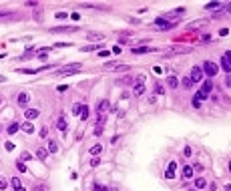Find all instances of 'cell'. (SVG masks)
<instances>
[{
    "instance_id": "cell-1",
    "label": "cell",
    "mask_w": 231,
    "mask_h": 191,
    "mask_svg": "<svg viewBox=\"0 0 231 191\" xmlns=\"http://www.w3.org/2000/svg\"><path fill=\"white\" fill-rule=\"evenodd\" d=\"M81 68H82L81 62H74V65H69V67L58 68V75H60V77H70V75H77Z\"/></svg>"
},
{
    "instance_id": "cell-2",
    "label": "cell",
    "mask_w": 231,
    "mask_h": 191,
    "mask_svg": "<svg viewBox=\"0 0 231 191\" xmlns=\"http://www.w3.org/2000/svg\"><path fill=\"white\" fill-rule=\"evenodd\" d=\"M201 73H205L207 77H215V75H217V67H215V62L205 60V62H203V68H201Z\"/></svg>"
},
{
    "instance_id": "cell-3",
    "label": "cell",
    "mask_w": 231,
    "mask_h": 191,
    "mask_svg": "<svg viewBox=\"0 0 231 191\" xmlns=\"http://www.w3.org/2000/svg\"><path fill=\"white\" fill-rule=\"evenodd\" d=\"M189 79H191V83H199V80H203V73H201V68H199V67H193V68H191Z\"/></svg>"
},
{
    "instance_id": "cell-4",
    "label": "cell",
    "mask_w": 231,
    "mask_h": 191,
    "mask_svg": "<svg viewBox=\"0 0 231 191\" xmlns=\"http://www.w3.org/2000/svg\"><path fill=\"white\" fill-rule=\"evenodd\" d=\"M229 58H231V52H229V50H227V52H225V55L221 56V67H223V70H225V73H227V75H229V70H231Z\"/></svg>"
},
{
    "instance_id": "cell-5",
    "label": "cell",
    "mask_w": 231,
    "mask_h": 191,
    "mask_svg": "<svg viewBox=\"0 0 231 191\" xmlns=\"http://www.w3.org/2000/svg\"><path fill=\"white\" fill-rule=\"evenodd\" d=\"M109 109H111V103L107 101V99H103V101L99 103V107H97V113H99V115H107Z\"/></svg>"
},
{
    "instance_id": "cell-6",
    "label": "cell",
    "mask_w": 231,
    "mask_h": 191,
    "mask_svg": "<svg viewBox=\"0 0 231 191\" xmlns=\"http://www.w3.org/2000/svg\"><path fill=\"white\" fill-rule=\"evenodd\" d=\"M155 24H157L159 28H163V30H169V28H173L175 26V22H169V20H165V18H157Z\"/></svg>"
},
{
    "instance_id": "cell-7",
    "label": "cell",
    "mask_w": 231,
    "mask_h": 191,
    "mask_svg": "<svg viewBox=\"0 0 231 191\" xmlns=\"http://www.w3.org/2000/svg\"><path fill=\"white\" fill-rule=\"evenodd\" d=\"M38 115H40V111H38V109H26V111H24L26 121H30V123H32V119H36Z\"/></svg>"
},
{
    "instance_id": "cell-8",
    "label": "cell",
    "mask_w": 231,
    "mask_h": 191,
    "mask_svg": "<svg viewBox=\"0 0 231 191\" xmlns=\"http://www.w3.org/2000/svg\"><path fill=\"white\" fill-rule=\"evenodd\" d=\"M133 95H135V97H143V95H145V85H143V83H137V85H135V90H133Z\"/></svg>"
},
{
    "instance_id": "cell-9",
    "label": "cell",
    "mask_w": 231,
    "mask_h": 191,
    "mask_svg": "<svg viewBox=\"0 0 231 191\" xmlns=\"http://www.w3.org/2000/svg\"><path fill=\"white\" fill-rule=\"evenodd\" d=\"M72 30H77V28H72V26H56V28H50V32H72Z\"/></svg>"
},
{
    "instance_id": "cell-10",
    "label": "cell",
    "mask_w": 231,
    "mask_h": 191,
    "mask_svg": "<svg viewBox=\"0 0 231 191\" xmlns=\"http://www.w3.org/2000/svg\"><path fill=\"white\" fill-rule=\"evenodd\" d=\"M10 185H12V187H14V191H26V189H24V187H22V185H20V179H18V177H12Z\"/></svg>"
},
{
    "instance_id": "cell-11",
    "label": "cell",
    "mask_w": 231,
    "mask_h": 191,
    "mask_svg": "<svg viewBox=\"0 0 231 191\" xmlns=\"http://www.w3.org/2000/svg\"><path fill=\"white\" fill-rule=\"evenodd\" d=\"M20 127H22V131H24V133H28V135H32V133H34V125L30 123V121H26V123L20 125Z\"/></svg>"
},
{
    "instance_id": "cell-12",
    "label": "cell",
    "mask_w": 231,
    "mask_h": 191,
    "mask_svg": "<svg viewBox=\"0 0 231 191\" xmlns=\"http://www.w3.org/2000/svg\"><path fill=\"white\" fill-rule=\"evenodd\" d=\"M67 127H69V125H67V119H64V117H60V119L56 121V129L64 133V131H67Z\"/></svg>"
},
{
    "instance_id": "cell-13",
    "label": "cell",
    "mask_w": 231,
    "mask_h": 191,
    "mask_svg": "<svg viewBox=\"0 0 231 191\" xmlns=\"http://www.w3.org/2000/svg\"><path fill=\"white\" fill-rule=\"evenodd\" d=\"M167 85H169L171 89H177V85H179L177 77H175V75H169V77H167Z\"/></svg>"
},
{
    "instance_id": "cell-14",
    "label": "cell",
    "mask_w": 231,
    "mask_h": 191,
    "mask_svg": "<svg viewBox=\"0 0 231 191\" xmlns=\"http://www.w3.org/2000/svg\"><path fill=\"white\" fill-rule=\"evenodd\" d=\"M183 177L185 179H191V177H193V167H191V165H185L183 167Z\"/></svg>"
},
{
    "instance_id": "cell-15",
    "label": "cell",
    "mask_w": 231,
    "mask_h": 191,
    "mask_svg": "<svg viewBox=\"0 0 231 191\" xmlns=\"http://www.w3.org/2000/svg\"><path fill=\"white\" fill-rule=\"evenodd\" d=\"M36 157L40 159V161H46V159H48V151H46V149H42V147H40V149H38V151H36Z\"/></svg>"
},
{
    "instance_id": "cell-16",
    "label": "cell",
    "mask_w": 231,
    "mask_h": 191,
    "mask_svg": "<svg viewBox=\"0 0 231 191\" xmlns=\"http://www.w3.org/2000/svg\"><path fill=\"white\" fill-rule=\"evenodd\" d=\"M149 50H155V48H149V46H135V48H133V55H141V52H149Z\"/></svg>"
},
{
    "instance_id": "cell-17",
    "label": "cell",
    "mask_w": 231,
    "mask_h": 191,
    "mask_svg": "<svg viewBox=\"0 0 231 191\" xmlns=\"http://www.w3.org/2000/svg\"><path fill=\"white\" fill-rule=\"evenodd\" d=\"M211 89H213V83L207 79L205 83H203V90H201V93H203V95H209V93H211Z\"/></svg>"
},
{
    "instance_id": "cell-18",
    "label": "cell",
    "mask_w": 231,
    "mask_h": 191,
    "mask_svg": "<svg viewBox=\"0 0 231 191\" xmlns=\"http://www.w3.org/2000/svg\"><path fill=\"white\" fill-rule=\"evenodd\" d=\"M26 103H28V95H26V93H20V95H18V105H20V107H26Z\"/></svg>"
},
{
    "instance_id": "cell-19",
    "label": "cell",
    "mask_w": 231,
    "mask_h": 191,
    "mask_svg": "<svg viewBox=\"0 0 231 191\" xmlns=\"http://www.w3.org/2000/svg\"><path fill=\"white\" fill-rule=\"evenodd\" d=\"M101 151H103V147H101V145H92V147H91V155H92V157L101 155Z\"/></svg>"
},
{
    "instance_id": "cell-20",
    "label": "cell",
    "mask_w": 231,
    "mask_h": 191,
    "mask_svg": "<svg viewBox=\"0 0 231 191\" xmlns=\"http://www.w3.org/2000/svg\"><path fill=\"white\" fill-rule=\"evenodd\" d=\"M205 185H207V181L203 179V177H197V179H195V187H197V189H203Z\"/></svg>"
},
{
    "instance_id": "cell-21",
    "label": "cell",
    "mask_w": 231,
    "mask_h": 191,
    "mask_svg": "<svg viewBox=\"0 0 231 191\" xmlns=\"http://www.w3.org/2000/svg\"><path fill=\"white\" fill-rule=\"evenodd\" d=\"M81 119H82V121H87V119H89V107H87V105H82V107H81Z\"/></svg>"
},
{
    "instance_id": "cell-22",
    "label": "cell",
    "mask_w": 231,
    "mask_h": 191,
    "mask_svg": "<svg viewBox=\"0 0 231 191\" xmlns=\"http://www.w3.org/2000/svg\"><path fill=\"white\" fill-rule=\"evenodd\" d=\"M56 151H58L56 141H50V143H48V153H56Z\"/></svg>"
},
{
    "instance_id": "cell-23",
    "label": "cell",
    "mask_w": 231,
    "mask_h": 191,
    "mask_svg": "<svg viewBox=\"0 0 231 191\" xmlns=\"http://www.w3.org/2000/svg\"><path fill=\"white\" fill-rule=\"evenodd\" d=\"M18 129H20V125H18V123H16V121H14V123H12L10 127H8V133H10V135H14V133H16Z\"/></svg>"
},
{
    "instance_id": "cell-24",
    "label": "cell",
    "mask_w": 231,
    "mask_h": 191,
    "mask_svg": "<svg viewBox=\"0 0 231 191\" xmlns=\"http://www.w3.org/2000/svg\"><path fill=\"white\" fill-rule=\"evenodd\" d=\"M163 93H165V87L157 83V85H155V95H163Z\"/></svg>"
},
{
    "instance_id": "cell-25",
    "label": "cell",
    "mask_w": 231,
    "mask_h": 191,
    "mask_svg": "<svg viewBox=\"0 0 231 191\" xmlns=\"http://www.w3.org/2000/svg\"><path fill=\"white\" fill-rule=\"evenodd\" d=\"M203 99H207V95H203V93H201V90H199V93H197V95H195V99H193V101L201 103V101H203Z\"/></svg>"
},
{
    "instance_id": "cell-26",
    "label": "cell",
    "mask_w": 231,
    "mask_h": 191,
    "mask_svg": "<svg viewBox=\"0 0 231 191\" xmlns=\"http://www.w3.org/2000/svg\"><path fill=\"white\" fill-rule=\"evenodd\" d=\"M183 87H185V89H191V87H193V83H191V79H189V77H187V79H183Z\"/></svg>"
},
{
    "instance_id": "cell-27",
    "label": "cell",
    "mask_w": 231,
    "mask_h": 191,
    "mask_svg": "<svg viewBox=\"0 0 231 191\" xmlns=\"http://www.w3.org/2000/svg\"><path fill=\"white\" fill-rule=\"evenodd\" d=\"M205 8H207V10H215V8H219V2H211V4H207Z\"/></svg>"
},
{
    "instance_id": "cell-28",
    "label": "cell",
    "mask_w": 231,
    "mask_h": 191,
    "mask_svg": "<svg viewBox=\"0 0 231 191\" xmlns=\"http://www.w3.org/2000/svg\"><path fill=\"white\" fill-rule=\"evenodd\" d=\"M81 107H82V105H74V107H72V113H74L77 117L81 115Z\"/></svg>"
},
{
    "instance_id": "cell-29",
    "label": "cell",
    "mask_w": 231,
    "mask_h": 191,
    "mask_svg": "<svg viewBox=\"0 0 231 191\" xmlns=\"http://www.w3.org/2000/svg\"><path fill=\"white\" fill-rule=\"evenodd\" d=\"M203 24H205V20H199V22H193L189 28H199V26H203Z\"/></svg>"
},
{
    "instance_id": "cell-30",
    "label": "cell",
    "mask_w": 231,
    "mask_h": 191,
    "mask_svg": "<svg viewBox=\"0 0 231 191\" xmlns=\"http://www.w3.org/2000/svg\"><path fill=\"white\" fill-rule=\"evenodd\" d=\"M16 167H18V171H22V173L26 171V165H24L22 161H18V163H16Z\"/></svg>"
},
{
    "instance_id": "cell-31",
    "label": "cell",
    "mask_w": 231,
    "mask_h": 191,
    "mask_svg": "<svg viewBox=\"0 0 231 191\" xmlns=\"http://www.w3.org/2000/svg\"><path fill=\"white\" fill-rule=\"evenodd\" d=\"M20 159H22V161H30L32 157H30V153H26V151H24L22 155H20Z\"/></svg>"
},
{
    "instance_id": "cell-32",
    "label": "cell",
    "mask_w": 231,
    "mask_h": 191,
    "mask_svg": "<svg viewBox=\"0 0 231 191\" xmlns=\"http://www.w3.org/2000/svg\"><path fill=\"white\" fill-rule=\"evenodd\" d=\"M92 191H104V187L99 185V183H94V185H92Z\"/></svg>"
},
{
    "instance_id": "cell-33",
    "label": "cell",
    "mask_w": 231,
    "mask_h": 191,
    "mask_svg": "<svg viewBox=\"0 0 231 191\" xmlns=\"http://www.w3.org/2000/svg\"><path fill=\"white\" fill-rule=\"evenodd\" d=\"M97 48H99V46H82L84 52H91V50H97Z\"/></svg>"
},
{
    "instance_id": "cell-34",
    "label": "cell",
    "mask_w": 231,
    "mask_h": 191,
    "mask_svg": "<svg viewBox=\"0 0 231 191\" xmlns=\"http://www.w3.org/2000/svg\"><path fill=\"white\" fill-rule=\"evenodd\" d=\"M54 16H56V18H62V20H64V18H67V16H69V14H67V12H56V14H54Z\"/></svg>"
},
{
    "instance_id": "cell-35",
    "label": "cell",
    "mask_w": 231,
    "mask_h": 191,
    "mask_svg": "<svg viewBox=\"0 0 231 191\" xmlns=\"http://www.w3.org/2000/svg\"><path fill=\"white\" fill-rule=\"evenodd\" d=\"M89 38H91V40H101L103 36H101V34H89Z\"/></svg>"
},
{
    "instance_id": "cell-36",
    "label": "cell",
    "mask_w": 231,
    "mask_h": 191,
    "mask_svg": "<svg viewBox=\"0 0 231 191\" xmlns=\"http://www.w3.org/2000/svg\"><path fill=\"white\" fill-rule=\"evenodd\" d=\"M4 189H6V179L0 177V191H4Z\"/></svg>"
},
{
    "instance_id": "cell-37",
    "label": "cell",
    "mask_w": 231,
    "mask_h": 191,
    "mask_svg": "<svg viewBox=\"0 0 231 191\" xmlns=\"http://www.w3.org/2000/svg\"><path fill=\"white\" fill-rule=\"evenodd\" d=\"M67 89H69L67 85H60V87H56V90H58V93H64V90H67Z\"/></svg>"
},
{
    "instance_id": "cell-38",
    "label": "cell",
    "mask_w": 231,
    "mask_h": 191,
    "mask_svg": "<svg viewBox=\"0 0 231 191\" xmlns=\"http://www.w3.org/2000/svg\"><path fill=\"white\" fill-rule=\"evenodd\" d=\"M191 153H193L191 147H185V157H191Z\"/></svg>"
},
{
    "instance_id": "cell-39",
    "label": "cell",
    "mask_w": 231,
    "mask_h": 191,
    "mask_svg": "<svg viewBox=\"0 0 231 191\" xmlns=\"http://www.w3.org/2000/svg\"><path fill=\"white\" fill-rule=\"evenodd\" d=\"M219 34H221V36H227V34H229V30H227V28H221Z\"/></svg>"
},
{
    "instance_id": "cell-40",
    "label": "cell",
    "mask_w": 231,
    "mask_h": 191,
    "mask_svg": "<svg viewBox=\"0 0 231 191\" xmlns=\"http://www.w3.org/2000/svg\"><path fill=\"white\" fill-rule=\"evenodd\" d=\"M46 135H48V129H46V127L44 129H40V137H46Z\"/></svg>"
},
{
    "instance_id": "cell-41",
    "label": "cell",
    "mask_w": 231,
    "mask_h": 191,
    "mask_svg": "<svg viewBox=\"0 0 231 191\" xmlns=\"http://www.w3.org/2000/svg\"><path fill=\"white\" fill-rule=\"evenodd\" d=\"M4 149H6V151H12V149H14V145H12V143H6V145H4Z\"/></svg>"
},
{
    "instance_id": "cell-42",
    "label": "cell",
    "mask_w": 231,
    "mask_h": 191,
    "mask_svg": "<svg viewBox=\"0 0 231 191\" xmlns=\"http://www.w3.org/2000/svg\"><path fill=\"white\" fill-rule=\"evenodd\" d=\"M99 163H101V159H97V157L91 161V165H92V167H94V165H99Z\"/></svg>"
},
{
    "instance_id": "cell-43",
    "label": "cell",
    "mask_w": 231,
    "mask_h": 191,
    "mask_svg": "<svg viewBox=\"0 0 231 191\" xmlns=\"http://www.w3.org/2000/svg\"><path fill=\"white\" fill-rule=\"evenodd\" d=\"M32 191H46V187H44V185H38V187H34Z\"/></svg>"
},
{
    "instance_id": "cell-44",
    "label": "cell",
    "mask_w": 231,
    "mask_h": 191,
    "mask_svg": "<svg viewBox=\"0 0 231 191\" xmlns=\"http://www.w3.org/2000/svg\"><path fill=\"white\" fill-rule=\"evenodd\" d=\"M109 55H111L109 50H101V52H99V56H109Z\"/></svg>"
},
{
    "instance_id": "cell-45",
    "label": "cell",
    "mask_w": 231,
    "mask_h": 191,
    "mask_svg": "<svg viewBox=\"0 0 231 191\" xmlns=\"http://www.w3.org/2000/svg\"><path fill=\"white\" fill-rule=\"evenodd\" d=\"M104 191H117V189H115V187H107Z\"/></svg>"
},
{
    "instance_id": "cell-46",
    "label": "cell",
    "mask_w": 231,
    "mask_h": 191,
    "mask_svg": "<svg viewBox=\"0 0 231 191\" xmlns=\"http://www.w3.org/2000/svg\"><path fill=\"white\" fill-rule=\"evenodd\" d=\"M4 80H6V79H4V77H2V75H0V83H4Z\"/></svg>"
},
{
    "instance_id": "cell-47",
    "label": "cell",
    "mask_w": 231,
    "mask_h": 191,
    "mask_svg": "<svg viewBox=\"0 0 231 191\" xmlns=\"http://www.w3.org/2000/svg\"><path fill=\"white\" fill-rule=\"evenodd\" d=\"M4 14H6V12H0V16H4Z\"/></svg>"
},
{
    "instance_id": "cell-48",
    "label": "cell",
    "mask_w": 231,
    "mask_h": 191,
    "mask_svg": "<svg viewBox=\"0 0 231 191\" xmlns=\"http://www.w3.org/2000/svg\"><path fill=\"white\" fill-rule=\"evenodd\" d=\"M0 103H2V99H0Z\"/></svg>"
},
{
    "instance_id": "cell-49",
    "label": "cell",
    "mask_w": 231,
    "mask_h": 191,
    "mask_svg": "<svg viewBox=\"0 0 231 191\" xmlns=\"http://www.w3.org/2000/svg\"><path fill=\"white\" fill-rule=\"evenodd\" d=\"M0 131H2V129H0Z\"/></svg>"
}]
</instances>
